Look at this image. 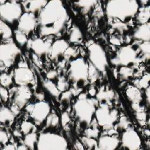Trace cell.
Instances as JSON below:
<instances>
[{
  "label": "cell",
  "mask_w": 150,
  "mask_h": 150,
  "mask_svg": "<svg viewBox=\"0 0 150 150\" xmlns=\"http://www.w3.org/2000/svg\"><path fill=\"white\" fill-rule=\"evenodd\" d=\"M8 141V135L7 133L3 130H1L0 131V142L1 144L5 145L6 142Z\"/></svg>",
  "instance_id": "obj_48"
},
{
  "label": "cell",
  "mask_w": 150,
  "mask_h": 150,
  "mask_svg": "<svg viewBox=\"0 0 150 150\" xmlns=\"http://www.w3.org/2000/svg\"><path fill=\"white\" fill-rule=\"evenodd\" d=\"M72 96H73V93L70 90L63 93L60 98L61 102L63 103H66L69 102Z\"/></svg>",
  "instance_id": "obj_44"
},
{
  "label": "cell",
  "mask_w": 150,
  "mask_h": 150,
  "mask_svg": "<svg viewBox=\"0 0 150 150\" xmlns=\"http://www.w3.org/2000/svg\"><path fill=\"white\" fill-rule=\"evenodd\" d=\"M9 96H13L15 104L20 108L23 107L30 100L32 96L30 90L26 86H19L18 87H13L9 90Z\"/></svg>",
  "instance_id": "obj_12"
},
{
  "label": "cell",
  "mask_w": 150,
  "mask_h": 150,
  "mask_svg": "<svg viewBox=\"0 0 150 150\" xmlns=\"http://www.w3.org/2000/svg\"><path fill=\"white\" fill-rule=\"evenodd\" d=\"M98 134L99 130L97 127H91L85 131V136L92 138H96L98 137Z\"/></svg>",
  "instance_id": "obj_42"
},
{
  "label": "cell",
  "mask_w": 150,
  "mask_h": 150,
  "mask_svg": "<svg viewBox=\"0 0 150 150\" xmlns=\"http://www.w3.org/2000/svg\"><path fill=\"white\" fill-rule=\"evenodd\" d=\"M136 46L139 51L142 53L141 60L147 61L150 56V44L149 42H144L142 43H136Z\"/></svg>",
  "instance_id": "obj_26"
},
{
  "label": "cell",
  "mask_w": 150,
  "mask_h": 150,
  "mask_svg": "<svg viewBox=\"0 0 150 150\" xmlns=\"http://www.w3.org/2000/svg\"><path fill=\"white\" fill-rule=\"evenodd\" d=\"M112 29L117 30L120 33H124L128 29L127 25L125 23L122 22L121 21H117L114 22L112 24Z\"/></svg>",
  "instance_id": "obj_39"
},
{
  "label": "cell",
  "mask_w": 150,
  "mask_h": 150,
  "mask_svg": "<svg viewBox=\"0 0 150 150\" xmlns=\"http://www.w3.org/2000/svg\"><path fill=\"white\" fill-rule=\"evenodd\" d=\"M114 93L112 90L105 89L104 87L100 88L96 94V97L98 101L101 104H108L114 98Z\"/></svg>",
  "instance_id": "obj_21"
},
{
  "label": "cell",
  "mask_w": 150,
  "mask_h": 150,
  "mask_svg": "<svg viewBox=\"0 0 150 150\" xmlns=\"http://www.w3.org/2000/svg\"><path fill=\"white\" fill-rule=\"evenodd\" d=\"M98 100L94 98H88L86 94L81 93L73 105V110L79 121L87 125L90 124Z\"/></svg>",
  "instance_id": "obj_3"
},
{
  "label": "cell",
  "mask_w": 150,
  "mask_h": 150,
  "mask_svg": "<svg viewBox=\"0 0 150 150\" xmlns=\"http://www.w3.org/2000/svg\"><path fill=\"white\" fill-rule=\"evenodd\" d=\"M126 95L132 103H139L142 99L141 91L137 87L129 86L126 90Z\"/></svg>",
  "instance_id": "obj_23"
},
{
  "label": "cell",
  "mask_w": 150,
  "mask_h": 150,
  "mask_svg": "<svg viewBox=\"0 0 150 150\" xmlns=\"http://www.w3.org/2000/svg\"><path fill=\"white\" fill-rule=\"evenodd\" d=\"M15 115L11 111L5 107H2L0 111V121L4 124H11L14 120Z\"/></svg>",
  "instance_id": "obj_22"
},
{
  "label": "cell",
  "mask_w": 150,
  "mask_h": 150,
  "mask_svg": "<svg viewBox=\"0 0 150 150\" xmlns=\"http://www.w3.org/2000/svg\"><path fill=\"white\" fill-rule=\"evenodd\" d=\"M26 111L29 112L36 124L40 125L47 117L50 112V105L48 103L39 101L35 104H30L26 107Z\"/></svg>",
  "instance_id": "obj_11"
},
{
  "label": "cell",
  "mask_w": 150,
  "mask_h": 150,
  "mask_svg": "<svg viewBox=\"0 0 150 150\" xmlns=\"http://www.w3.org/2000/svg\"><path fill=\"white\" fill-rule=\"evenodd\" d=\"M38 149H60L67 148V142L62 136L51 132L42 133L38 139Z\"/></svg>",
  "instance_id": "obj_4"
},
{
  "label": "cell",
  "mask_w": 150,
  "mask_h": 150,
  "mask_svg": "<svg viewBox=\"0 0 150 150\" xmlns=\"http://www.w3.org/2000/svg\"><path fill=\"white\" fill-rule=\"evenodd\" d=\"M20 54V49L13 42L2 43L0 46L1 66L11 67Z\"/></svg>",
  "instance_id": "obj_9"
},
{
  "label": "cell",
  "mask_w": 150,
  "mask_h": 150,
  "mask_svg": "<svg viewBox=\"0 0 150 150\" xmlns=\"http://www.w3.org/2000/svg\"><path fill=\"white\" fill-rule=\"evenodd\" d=\"M132 108L135 112H139V111H143L144 108L140 106L139 103H132Z\"/></svg>",
  "instance_id": "obj_51"
},
{
  "label": "cell",
  "mask_w": 150,
  "mask_h": 150,
  "mask_svg": "<svg viewBox=\"0 0 150 150\" xmlns=\"http://www.w3.org/2000/svg\"><path fill=\"white\" fill-rule=\"evenodd\" d=\"M83 39V35L80 29L76 26H73L70 30L69 40L72 43H79Z\"/></svg>",
  "instance_id": "obj_29"
},
{
  "label": "cell",
  "mask_w": 150,
  "mask_h": 150,
  "mask_svg": "<svg viewBox=\"0 0 150 150\" xmlns=\"http://www.w3.org/2000/svg\"><path fill=\"white\" fill-rule=\"evenodd\" d=\"M149 87H148L146 88V91H145V94H146V101H147V104L149 105V102H150V98H149Z\"/></svg>",
  "instance_id": "obj_57"
},
{
  "label": "cell",
  "mask_w": 150,
  "mask_h": 150,
  "mask_svg": "<svg viewBox=\"0 0 150 150\" xmlns=\"http://www.w3.org/2000/svg\"><path fill=\"white\" fill-rule=\"evenodd\" d=\"M15 82L19 86H27L33 80V73L28 67H19L14 71Z\"/></svg>",
  "instance_id": "obj_15"
},
{
  "label": "cell",
  "mask_w": 150,
  "mask_h": 150,
  "mask_svg": "<svg viewBox=\"0 0 150 150\" xmlns=\"http://www.w3.org/2000/svg\"><path fill=\"white\" fill-rule=\"evenodd\" d=\"M36 25V19L34 14L26 12L22 14L19 19L18 29L25 34L28 35L34 30Z\"/></svg>",
  "instance_id": "obj_16"
},
{
  "label": "cell",
  "mask_w": 150,
  "mask_h": 150,
  "mask_svg": "<svg viewBox=\"0 0 150 150\" xmlns=\"http://www.w3.org/2000/svg\"><path fill=\"white\" fill-rule=\"evenodd\" d=\"M69 78L77 87L88 78V66L83 58H77L71 62L69 70Z\"/></svg>",
  "instance_id": "obj_6"
},
{
  "label": "cell",
  "mask_w": 150,
  "mask_h": 150,
  "mask_svg": "<svg viewBox=\"0 0 150 150\" xmlns=\"http://www.w3.org/2000/svg\"><path fill=\"white\" fill-rule=\"evenodd\" d=\"M19 108H19L17 105H16V104H13V105H12L11 107V111L13 112V114H14L15 115H18V114L19 113Z\"/></svg>",
  "instance_id": "obj_53"
},
{
  "label": "cell",
  "mask_w": 150,
  "mask_h": 150,
  "mask_svg": "<svg viewBox=\"0 0 150 150\" xmlns=\"http://www.w3.org/2000/svg\"><path fill=\"white\" fill-rule=\"evenodd\" d=\"M89 93L91 94V95H94L95 94V90H94V88L93 87H91L90 88V90L89 91Z\"/></svg>",
  "instance_id": "obj_60"
},
{
  "label": "cell",
  "mask_w": 150,
  "mask_h": 150,
  "mask_svg": "<svg viewBox=\"0 0 150 150\" xmlns=\"http://www.w3.org/2000/svg\"><path fill=\"white\" fill-rule=\"evenodd\" d=\"M28 47L32 49L34 53L38 56H45L50 53L51 44L45 42L40 38L29 39L27 42Z\"/></svg>",
  "instance_id": "obj_14"
},
{
  "label": "cell",
  "mask_w": 150,
  "mask_h": 150,
  "mask_svg": "<svg viewBox=\"0 0 150 150\" xmlns=\"http://www.w3.org/2000/svg\"><path fill=\"white\" fill-rule=\"evenodd\" d=\"M67 20L68 14L61 1L47 2L39 16L40 35L46 36L59 33L64 29Z\"/></svg>",
  "instance_id": "obj_1"
},
{
  "label": "cell",
  "mask_w": 150,
  "mask_h": 150,
  "mask_svg": "<svg viewBox=\"0 0 150 150\" xmlns=\"http://www.w3.org/2000/svg\"><path fill=\"white\" fill-rule=\"evenodd\" d=\"M47 3L45 0H35V1H24L22 2L23 6L26 12L36 13L40 12Z\"/></svg>",
  "instance_id": "obj_19"
},
{
  "label": "cell",
  "mask_w": 150,
  "mask_h": 150,
  "mask_svg": "<svg viewBox=\"0 0 150 150\" xmlns=\"http://www.w3.org/2000/svg\"><path fill=\"white\" fill-rule=\"evenodd\" d=\"M78 54V51L75 48L69 47L64 53V57L66 61L69 60L71 57H76Z\"/></svg>",
  "instance_id": "obj_40"
},
{
  "label": "cell",
  "mask_w": 150,
  "mask_h": 150,
  "mask_svg": "<svg viewBox=\"0 0 150 150\" xmlns=\"http://www.w3.org/2000/svg\"><path fill=\"white\" fill-rule=\"evenodd\" d=\"M150 16V7L149 6H144L139 9V12L137 16V22L142 25L148 23Z\"/></svg>",
  "instance_id": "obj_25"
},
{
  "label": "cell",
  "mask_w": 150,
  "mask_h": 150,
  "mask_svg": "<svg viewBox=\"0 0 150 150\" xmlns=\"http://www.w3.org/2000/svg\"><path fill=\"white\" fill-rule=\"evenodd\" d=\"M70 121V116L67 112H64L61 115V123L62 126H66Z\"/></svg>",
  "instance_id": "obj_47"
},
{
  "label": "cell",
  "mask_w": 150,
  "mask_h": 150,
  "mask_svg": "<svg viewBox=\"0 0 150 150\" xmlns=\"http://www.w3.org/2000/svg\"><path fill=\"white\" fill-rule=\"evenodd\" d=\"M19 65V67H27L26 63L25 62H21Z\"/></svg>",
  "instance_id": "obj_61"
},
{
  "label": "cell",
  "mask_w": 150,
  "mask_h": 150,
  "mask_svg": "<svg viewBox=\"0 0 150 150\" xmlns=\"http://www.w3.org/2000/svg\"><path fill=\"white\" fill-rule=\"evenodd\" d=\"M133 37L142 42H149L150 25L149 23L142 24L138 26L134 32Z\"/></svg>",
  "instance_id": "obj_20"
},
{
  "label": "cell",
  "mask_w": 150,
  "mask_h": 150,
  "mask_svg": "<svg viewBox=\"0 0 150 150\" xmlns=\"http://www.w3.org/2000/svg\"><path fill=\"white\" fill-rule=\"evenodd\" d=\"M68 47L69 45L64 39H59L55 41L51 46L49 53L50 59L54 62L57 61L59 57L64 54Z\"/></svg>",
  "instance_id": "obj_17"
},
{
  "label": "cell",
  "mask_w": 150,
  "mask_h": 150,
  "mask_svg": "<svg viewBox=\"0 0 150 150\" xmlns=\"http://www.w3.org/2000/svg\"><path fill=\"white\" fill-rule=\"evenodd\" d=\"M21 131L25 134H28L30 132H35L36 127L30 122L23 121L21 124Z\"/></svg>",
  "instance_id": "obj_35"
},
{
  "label": "cell",
  "mask_w": 150,
  "mask_h": 150,
  "mask_svg": "<svg viewBox=\"0 0 150 150\" xmlns=\"http://www.w3.org/2000/svg\"><path fill=\"white\" fill-rule=\"evenodd\" d=\"M88 55L90 63L98 71L105 72L108 66L105 53L103 47L97 43L88 46Z\"/></svg>",
  "instance_id": "obj_10"
},
{
  "label": "cell",
  "mask_w": 150,
  "mask_h": 150,
  "mask_svg": "<svg viewBox=\"0 0 150 150\" xmlns=\"http://www.w3.org/2000/svg\"><path fill=\"white\" fill-rule=\"evenodd\" d=\"M16 149H17V148L13 144H8L4 146V147L3 148V150H14Z\"/></svg>",
  "instance_id": "obj_55"
},
{
  "label": "cell",
  "mask_w": 150,
  "mask_h": 150,
  "mask_svg": "<svg viewBox=\"0 0 150 150\" xmlns=\"http://www.w3.org/2000/svg\"><path fill=\"white\" fill-rule=\"evenodd\" d=\"M81 142L88 149H98L97 142L94 138L84 136L81 138Z\"/></svg>",
  "instance_id": "obj_31"
},
{
  "label": "cell",
  "mask_w": 150,
  "mask_h": 150,
  "mask_svg": "<svg viewBox=\"0 0 150 150\" xmlns=\"http://www.w3.org/2000/svg\"><path fill=\"white\" fill-rule=\"evenodd\" d=\"M43 86L45 89L52 96L58 97L60 95V91L56 85L50 80H46L43 82Z\"/></svg>",
  "instance_id": "obj_27"
},
{
  "label": "cell",
  "mask_w": 150,
  "mask_h": 150,
  "mask_svg": "<svg viewBox=\"0 0 150 150\" xmlns=\"http://www.w3.org/2000/svg\"><path fill=\"white\" fill-rule=\"evenodd\" d=\"M149 73H147L143 76L140 79L136 80L134 81V84L139 89L146 88L148 87H149Z\"/></svg>",
  "instance_id": "obj_32"
},
{
  "label": "cell",
  "mask_w": 150,
  "mask_h": 150,
  "mask_svg": "<svg viewBox=\"0 0 150 150\" xmlns=\"http://www.w3.org/2000/svg\"><path fill=\"white\" fill-rule=\"evenodd\" d=\"M74 148L76 149H84V147L83 146V144L82 143L79 141H77L74 144Z\"/></svg>",
  "instance_id": "obj_54"
},
{
  "label": "cell",
  "mask_w": 150,
  "mask_h": 150,
  "mask_svg": "<svg viewBox=\"0 0 150 150\" xmlns=\"http://www.w3.org/2000/svg\"><path fill=\"white\" fill-rule=\"evenodd\" d=\"M139 5L135 0H112L108 1L105 6L107 17L127 21L137 13Z\"/></svg>",
  "instance_id": "obj_2"
},
{
  "label": "cell",
  "mask_w": 150,
  "mask_h": 150,
  "mask_svg": "<svg viewBox=\"0 0 150 150\" xmlns=\"http://www.w3.org/2000/svg\"><path fill=\"white\" fill-rule=\"evenodd\" d=\"M18 149H19V150H25V149H28V147L24 144V145H21L20 146H19L18 148H17Z\"/></svg>",
  "instance_id": "obj_58"
},
{
  "label": "cell",
  "mask_w": 150,
  "mask_h": 150,
  "mask_svg": "<svg viewBox=\"0 0 150 150\" xmlns=\"http://www.w3.org/2000/svg\"><path fill=\"white\" fill-rule=\"evenodd\" d=\"M59 123V117L54 113L49 114L46 118V127H54L58 125Z\"/></svg>",
  "instance_id": "obj_34"
},
{
  "label": "cell",
  "mask_w": 150,
  "mask_h": 150,
  "mask_svg": "<svg viewBox=\"0 0 150 150\" xmlns=\"http://www.w3.org/2000/svg\"><path fill=\"white\" fill-rule=\"evenodd\" d=\"M38 138L35 132H30L26 134L24 138V144L28 147V149H34L35 145H37Z\"/></svg>",
  "instance_id": "obj_28"
},
{
  "label": "cell",
  "mask_w": 150,
  "mask_h": 150,
  "mask_svg": "<svg viewBox=\"0 0 150 150\" xmlns=\"http://www.w3.org/2000/svg\"><path fill=\"white\" fill-rule=\"evenodd\" d=\"M120 143L119 139L114 135H103L98 139V148L101 150H113L116 149Z\"/></svg>",
  "instance_id": "obj_18"
},
{
  "label": "cell",
  "mask_w": 150,
  "mask_h": 150,
  "mask_svg": "<svg viewBox=\"0 0 150 150\" xmlns=\"http://www.w3.org/2000/svg\"><path fill=\"white\" fill-rule=\"evenodd\" d=\"M35 97L39 101H42L45 97V96H44V94L42 93H38L35 94Z\"/></svg>",
  "instance_id": "obj_56"
},
{
  "label": "cell",
  "mask_w": 150,
  "mask_h": 150,
  "mask_svg": "<svg viewBox=\"0 0 150 150\" xmlns=\"http://www.w3.org/2000/svg\"><path fill=\"white\" fill-rule=\"evenodd\" d=\"M141 139L138 133L131 127H128L122 135V146L130 150H137L140 148Z\"/></svg>",
  "instance_id": "obj_13"
},
{
  "label": "cell",
  "mask_w": 150,
  "mask_h": 150,
  "mask_svg": "<svg viewBox=\"0 0 150 150\" xmlns=\"http://www.w3.org/2000/svg\"><path fill=\"white\" fill-rule=\"evenodd\" d=\"M0 29L2 40H6L11 38L12 36V32L11 28L2 20H1L0 22Z\"/></svg>",
  "instance_id": "obj_30"
},
{
  "label": "cell",
  "mask_w": 150,
  "mask_h": 150,
  "mask_svg": "<svg viewBox=\"0 0 150 150\" xmlns=\"http://www.w3.org/2000/svg\"><path fill=\"white\" fill-rule=\"evenodd\" d=\"M1 86L4 87H8L12 83L11 76L7 73H2L0 77Z\"/></svg>",
  "instance_id": "obj_38"
},
{
  "label": "cell",
  "mask_w": 150,
  "mask_h": 150,
  "mask_svg": "<svg viewBox=\"0 0 150 150\" xmlns=\"http://www.w3.org/2000/svg\"><path fill=\"white\" fill-rule=\"evenodd\" d=\"M134 70L132 68L127 66H122L119 70L120 77L123 80H128L133 75Z\"/></svg>",
  "instance_id": "obj_33"
},
{
  "label": "cell",
  "mask_w": 150,
  "mask_h": 150,
  "mask_svg": "<svg viewBox=\"0 0 150 150\" xmlns=\"http://www.w3.org/2000/svg\"><path fill=\"white\" fill-rule=\"evenodd\" d=\"M98 70L91 63L88 66V78L91 83L95 82L98 78Z\"/></svg>",
  "instance_id": "obj_37"
},
{
  "label": "cell",
  "mask_w": 150,
  "mask_h": 150,
  "mask_svg": "<svg viewBox=\"0 0 150 150\" xmlns=\"http://www.w3.org/2000/svg\"><path fill=\"white\" fill-rule=\"evenodd\" d=\"M0 93H1V100L4 102H6L9 98V93L5 87L1 86L0 88Z\"/></svg>",
  "instance_id": "obj_45"
},
{
  "label": "cell",
  "mask_w": 150,
  "mask_h": 150,
  "mask_svg": "<svg viewBox=\"0 0 150 150\" xmlns=\"http://www.w3.org/2000/svg\"><path fill=\"white\" fill-rule=\"evenodd\" d=\"M15 36L16 40L20 46H24L28 42L26 35L19 29L15 31Z\"/></svg>",
  "instance_id": "obj_36"
},
{
  "label": "cell",
  "mask_w": 150,
  "mask_h": 150,
  "mask_svg": "<svg viewBox=\"0 0 150 150\" xmlns=\"http://www.w3.org/2000/svg\"><path fill=\"white\" fill-rule=\"evenodd\" d=\"M129 124V122L128 118L125 116H122L120 118L117 126L118 129H127L128 127Z\"/></svg>",
  "instance_id": "obj_43"
},
{
  "label": "cell",
  "mask_w": 150,
  "mask_h": 150,
  "mask_svg": "<svg viewBox=\"0 0 150 150\" xmlns=\"http://www.w3.org/2000/svg\"><path fill=\"white\" fill-rule=\"evenodd\" d=\"M32 59H33V62L38 66V67H41L42 66V63L40 62V60H39V59L38 58V56L35 54V53L32 54Z\"/></svg>",
  "instance_id": "obj_52"
},
{
  "label": "cell",
  "mask_w": 150,
  "mask_h": 150,
  "mask_svg": "<svg viewBox=\"0 0 150 150\" xmlns=\"http://www.w3.org/2000/svg\"><path fill=\"white\" fill-rule=\"evenodd\" d=\"M97 1L95 0H86V1H80L74 2V5L79 9L83 14L87 13L91 10L92 8L96 4Z\"/></svg>",
  "instance_id": "obj_24"
},
{
  "label": "cell",
  "mask_w": 150,
  "mask_h": 150,
  "mask_svg": "<svg viewBox=\"0 0 150 150\" xmlns=\"http://www.w3.org/2000/svg\"><path fill=\"white\" fill-rule=\"evenodd\" d=\"M95 114L98 124L106 130H110L113 127L118 116V111L110 109L107 104H101L96 110Z\"/></svg>",
  "instance_id": "obj_7"
},
{
  "label": "cell",
  "mask_w": 150,
  "mask_h": 150,
  "mask_svg": "<svg viewBox=\"0 0 150 150\" xmlns=\"http://www.w3.org/2000/svg\"><path fill=\"white\" fill-rule=\"evenodd\" d=\"M46 76L49 80L54 79L57 76V72L54 70H51L47 73Z\"/></svg>",
  "instance_id": "obj_50"
},
{
  "label": "cell",
  "mask_w": 150,
  "mask_h": 150,
  "mask_svg": "<svg viewBox=\"0 0 150 150\" xmlns=\"http://www.w3.org/2000/svg\"><path fill=\"white\" fill-rule=\"evenodd\" d=\"M69 87V84L66 80L65 78L63 76H60L58 79L57 87L60 91H64L67 89Z\"/></svg>",
  "instance_id": "obj_41"
},
{
  "label": "cell",
  "mask_w": 150,
  "mask_h": 150,
  "mask_svg": "<svg viewBox=\"0 0 150 150\" xmlns=\"http://www.w3.org/2000/svg\"><path fill=\"white\" fill-rule=\"evenodd\" d=\"M137 50L135 47L128 45L121 47L117 52L115 57L111 60V63L114 66H130L141 61V59L137 57Z\"/></svg>",
  "instance_id": "obj_5"
},
{
  "label": "cell",
  "mask_w": 150,
  "mask_h": 150,
  "mask_svg": "<svg viewBox=\"0 0 150 150\" xmlns=\"http://www.w3.org/2000/svg\"><path fill=\"white\" fill-rule=\"evenodd\" d=\"M110 42L114 45L119 46L122 43V39L118 36H112L110 38Z\"/></svg>",
  "instance_id": "obj_46"
},
{
  "label": "cell",
  "mask_w": 150,
  "mask_h": 150,
  "mask_svg": "<svg viewBox=\"0 0 150 150\" xmlns=\"http://www.w3.org/2000/svg\"><path fill=\"white\" fill-rule=\"evenodd\" d=\"M148 2V1H146H146H141V2L143 5H146Z\"/></svg>",
  "instance_id": "obj_62"
},
{
  "label": "cell",
  "mask_w": 150,
  "mask_h": 150,
  "mask_svg": "<svg viewBox=\"0 0 150 150\" xmlns=\"http://www.w3.org/2000/svg\"><path fill=\"white\" fill-rule=\"evenodd\" d=\"M22 7L16 1L5 2L0 5V16L4 22L12 23L22 16Z\"/></svg>",
  "instance_id": "obj_8"
},
{
  "label": "cell",
  "mask_w": 150,
  "mask_h": 150,
  "mask_svg": "<svg viewBox=\"0 0 150 150\" xmlns=\"http://www.w3.org/2000/svg\"><path fill=\"white\" fill-rule=\"evenodd\" d=\"M13 134L15 137H21V134L19 131H18V130H15L13 131Z\"/></svg>",
  "instance_id": "obj_59"
},
{
  "label": "cell",
  "mask_w": 150,
  "mask_h": 150,
  "mask_svg": "<svg viewBox=\"0 0 150 150\" xmlns=\"http://www.w3.org/2000/svg\"><path fill=\"white\" fill-rule=\"evenodd\" d=\"M135 117L139 121H145L146 115V114L145 113V112L143 111L136 112Z\"/></svg>",
  "instance_id": "obj_49"
}]
</instances>
